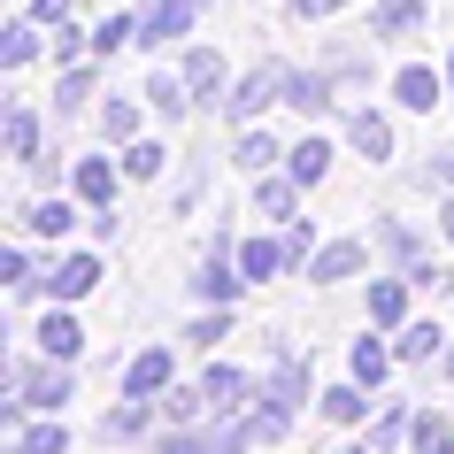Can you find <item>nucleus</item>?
<instances>
[{"instance_id":"nucleus-1","label":"nucleus","mask_w":454,"mask_h":454,"mask_svg":"<svg viewBox=\"0 0 454 454\" xmlns=\"http://www.w3.org/2000/svg\"><path fill=\"white\" fill-rule=\"evenodd\" d=\"M8 393H24L31 408H62L77 393V378H70V362H54V355H39V362H8Z\"/></svg>"},{"instance_id":"nucleus-2","label":"nucleus","mask_w":454,"mask_h":454,"mask_svg":"<svg viewBox=\"0 0 454 454\" xmlns=\"http://www.w3.org/2000/svg\"><path fill=\"white\" fill-rule=\"evenodd\" d=\"M270 100H286V62H254V70L223 93V116H231V123H254Z\"/></svg>"},{"instance_id":"nucleus-3","label":"nucleus","mask_w":454,"mask_h":454,"mask_svg":"<svg viewBox=\"0 0 454 454\" xmlns=\"http://www.w3.org/2000/svg\"><path fill=\"white\" fill-rule=\"evenodd\" d=\"M286 108L293 116H339V77L332 70H293L286 62Z\"/></svg>"},{"instance_id":"nucleus-4","label":"nucleus","mask_w":454,"mask_h":454,"mask_svg":"<svg viewBox=\"0 0 454 454\" xmlns=\"http://www.w3.org/2000/svg\"><path fill=\"white\" fill-rule=\"evenodd\" d=\"M192 24H200V0H154L139 8V47H177Z\"/></svg>"},{"instance_id":"nucleus-5","label":"nucleus","mask_w":454,"mask_h":454,"mask_svg":"<svg viewBox=\"0 0 454 454\" xmlns=\"http://www.w3.org/2000/svg\"><path fill=\"white\" fill-rule=\"evenodd\" d=\"M339 131H347V146H355L362 162H393V116H378V108H347Z\"/></svg>"},{"instance_id":"nucleus-6","label":"nucleus","mask_w":454,"mask_h":454,"mask_svg":"<svg viewBox=\"0 0 454 454\" xmlns=\"http://www.w3.org/2000/svg\"><path fill=\"white\" fill-rule=\"evenodd\" d=\"M393 100H401L408 116H431V108L447 100V70H431V62H408V70H393Z\"/></svg>"},{"instance_id":"nucleus-7","label":"nucleus","mask_w":454,"mask_h":454,"mask_svg":"<svg viewBox=\"0 0 454 454\" xmlns=\"http://www.w3.org/2000/svg\"><path fill=\"white\" fill-rule=\"evenodd\" d=\"M16 223H24V239H70V231H77V200H70V192H39Z\"/></svg>"},{"instance_id":"nucleus-8","label":"nucleus","mask_w":454,"mask_h":454,"mask_svg":"<svg viewBox=\"0 0 454 454\" xmlns=\"http://www.w3.org/2000/svg\"><path fill=\"white\" fill-rule=\"evenodd\" d=\"M93 286H100V254H62V262L39 278V293H47V301H85Z\"/></svg>"},{"instance_id":"nucleus-9","label":"nucleus","mask_w":454,"mask_h":454,"mask_svg":"<svg viewBox=\"0 0 454 454\" xmlns=\"http://www.w3.org/2000/svg\"><path fill=\"white\" fill-rule=\"evenodd\" d=\"M200 393H208V416H247L254 378H247V370H231V362H215L208 378H200Z\"/></svg>"},{"instance_id":"nucleus-10","label":"nucleus","mask_w":454,"mask_h":454,"mask_svg":"<svg viewBox=\"0 0 454 454\" xmlns=\"http://www.w3.org/2000/svg\"><path fill=\"white\" fill-rule=\"evenodd\" d=\"M31 339H39V355H54V362H77V355H85V324H77L62 301L39 316V332H31Z\"/></svg>"},{"instance_id":"nucleus-11","label":"nucleus","mask_w":454,"mask_h":454,"mask_svg":"<svg viewBox=\"0 0 454 454\" xmlns=\"http://www.w3.org/2000/svg\"><path fill=\"white\" fill-rule=\"evenodd\" d=\"M169 378H177V355H169V347H146V355L123 370V393H131V401H154V393H169Z\"/></svg>"},{"instance_id":"nucleus-12","label":"nucleus","mask_w":454,"mask_h":454,"mask_svg":"<svg viewBox=\"0 0 454 454\" xmlns=\"http://www.w3.org/2000/svg\"><path fill=\"white\" fill-rule=\"evenodd\" d=\"M362 262H370V239H332V247H316L309 278H316V286H347Z\"/></svg>"},{"instance_id":"nucleus-13","label":"nucleus","mask_w":454,"mask_h":454,"mask_svg":"<svg viewBox=\"0 0 454 454\" xmlns=\"http://www.w3.org/2000/svg\"><path fill=\"white\" fill-rule=\"evenodd\" d=\"M39 47H47V39H39V16H8V31H0V70H31V62H39Z\"/></svg>"},{"instance_id":"nucleus-14","label":"nucleus","mask_w":454,"mask_h":454,"mask_svg":"<svg viewBox=\"0 0 454 454\" xmlns=\"http://www.w3.org/2000/svg\"><path fill=\"white\" fill-rule=\"evenodd\" d=\"M177 77L192 85V100H200V108H215V100H223V54H215V47H192Z\"/></svg>"},{"instance_id":"nucleus-15","label":"nucleus","mask_w":454,"mask_h":454,"mask_svg":"<svg viewBox=\"0 0 454 454\" xmlns=\"http://www.w3.org/2000/svg\"><path fill=\"white\" fill-rule=\"evenodd\" d=\"M301 192H309V185H301L293 169H286V177H270V169H262V177H254V215H270V223H293V200H301Z\"/></svg>"},{"instance_id":"nucleus-16","label":"nucleus","mask_w":454,"mask_h":454,"mask_svg":"<svg viewBox=\"0 0 454 454\" xmlns=\"http://www.w3.org/2000/svg\"><path fill=\"white\" fill-rule=\"evenodd\" d=\"M424 16H431V0H378L370 8V39H408Z\"/></svg>"},{"instance_id":"nucleus-17","label":"nucleus","mask_w":454,"mask_h":454,"mask_svg":"<svg viewBox=\"0 0 454 454\" xmlns=\"http://www.w3.org/2000/svg\"><path fill=\"white\" fill-rule=\"evenodd\" d=\"M116 169H123V162H108V154H85V162L70 169L77 200H93V208H108V200H116Z\"/></svg>"},{"instance_id":"nucleus-18","label":"nucleus","mask_w":454,"mask_h":454,"mask_svg":"<svg viewBox=\"0 0 454 454\" xmlns=\"http://www.w3.org/2000/svg\"><path fill=\"white\" fill-rule=\"evenodd\" d=\"M286 169L301 177V185H324V177H332V139H316V131H309V139H293L286 146Z\"/></svg>"},{"instance_id":"nucleus-19","label":"nucleus","mask_w":454,"mask_h":454,"mask_svg":"<svg viewBox=\"0 0 454 454\" xmlns=\"http://www.w3.org/2000/svg\"><path fill=\"white\" fill-rule=\"evenodd\" d=\"M146 431H154V401H131V393H123V408H108V416H100V439H146Z\"/></svg>"},{"instance_id":"nucleus-20","label":"nucleus","mask_w":454,"mask_h":454,"mask_svg":"<svg viewBox=\"0 0 454 454\" xmlns=\"http://www.w3.org/2000/svg\"><path fill=\"white\" fill-rule=\"evenodd\" d=\"M239 270H247V286H262V278L293 270V254H286V239H239Z\"/></svg>"},{"instance_id":"nucleus-21","label":"nucleus","mask_w":454,"mask_h":454,"mask_svg":"<svg viewBox=\"0 0 454 454\" xmlns=\"http://www.w3.org/2000/svg\"><path fill=\"white\" fill-rule=\"evenodd\" d=\"M408 293H416V286H408V270H401V278H370V324H401Z\"/></svg>"},{"instance_id":"nucleus-22","label":"nucleus","mask_w":454,"mask_h":454,"mask_svg":"<svg viewBox=\"0 0 454 454\" xmlns=\"http://www.w3.org/2000/svg\"><path fill=\"white\" fill-rule=\"evenodd\" d=\"M270 162H286L278 131H262V123H239V169H270Z\"/></svg>"},{"instance_id":"nucleus-23","label":"nucleus","mask_w":454,"mask_h":454,"mask_svg":"<svg viewBox=\"0 0 454 454\" xmlns=\"http://www.w3.org/2000/svg\"><path fill=\"white\" fill-rule=\"evenodd\" d=\"M401 362H431V355H447V332L439 324H401V347H393Z\"/></svg>"},{"instance_id":"nucleus-24","label":"nucleus","mask_w":454,"mask_h":454,"mask_svg":"<svg viewBox=\"0 0 454 454\" xmlns=\"http://www.w3.org/2000/svg\"><path fill=\"white\" fill-rule=\"evenodd\" d=\"M347 370H355V385H385V370H393V347H378V339H355Z\"/></svg>"},{"instance_id":"nucleus-25","label":"nucleus","mask_w":454,"mask_h":454,"mask_svg":"<svg viewBox=\"0 0 454 454\" xmlns=\"http://www.w3.org/2000/svg\"><path fill=\"white\" fill-rule=\"evenodd\" d=\"M185 100H192V85L185 77H146V108H154V116H185Z\"/></svg>"},{"instance_id":"nucleus-26","label":"nucleus","mask_w":454,"mask_h":454,"mask_svg":"<svg viewBox=\"0 0 454 454\" xmlns=\"http://www.w3.org/2000/svg\"><path fill=\"white\" fill-rule=\"evenodd\" d=\"M162 416H169V424H200V416H208V393H200V385H169Z\"/></svg>"},{"instance_id":"nucleus-27","label":"nucleus","mask_w":454,"mask_h":454,"mask_svg":"<svg viewBox=\"0 0 454 454\" xmlns=\"http://www.w3.org/2000/svg\"><path fill=\"white\" fill-rule=\"evenodd\" d=\"M139 100H108V108H100V131H108V139H116V146H131V139H139Z\"/></svg>"},{"instance_id":"nucleus-28","label":"nucleus","mask_w":454,"mask_h":454,"mask_svg":"<svg viewBox=\"0 0 454 454\" xmlns=\"http://www.w3.org/2000/svg\"><path fill=\"white\" fill-rule=\"evenodd\" d=\"M370 239H378L385 247V254H393V262H424V254H416V231H408V223H401V215H385V223H378V231H370Z\"/></svg>"},{"instance_id":"nucleus-29","label":"nucleus","mask_w":454,"mask_h":454,"mask_svg":"<svg viewBox=\"0 0 454 454\" xmlns=\"http://www.w3.org/2000/svg\"><path fill=\"white\" fill-rule=\"evenodd\" d=\"M8 154L16 162H39V116L31 108H8Z\"/></svg>"},{"instance_id":"nucleus-30","label":"nucleus","mask_w":454,"mask_h":454,"mask_svg":"<svg viewBox=\"0 0 454 454\" xmlns=\"http://www.w3.org/2000/svg\"><path fill=\"white\" fill-rule=\"evenodd\" d=\"M123 39H139V8H116V16H100V31H93V54H116Z\"/></svg>"},{"instance_id":"nucleus-31","label":"nucleus","mask_w":454,"mask_h":454,"mask_svg":"<svg viewBox=\"0 0 454 454\" xmlns=\"http://www.w3.org/2000/svg\"><path fill=\"white\" fill-rule=\"evenodd\" d=\"M162 154H169L162 139H131L116 162H123V177H162Z\"/></svg>"},{"instance_id":"nucleus-32","label":"nucleus","mask_w":454,"mask_h":454,"mask_svg":"<svg viewBox=\"0 0 454 454\" xmlns=\"http://www.w3.org/2000/svg\"><path fill=\"white\" fill-rule=\"evenodd\" d=\"M324 416H332V424H362V416H370L362 385H355V378H347V385H332V393H324Z\"/></svg>"},{"instance_id":"nucleus-33","label":"nucleus","mask_w":454,"mask_h":454,"mask_svg":"<svg viewBox=\"0 0 454 454\" xmlns=\"http://www.w3.org/2000/svg\"><path fill=\"white\" fill-rule=\"evenodd\" d=\"M408 439H416V454H454V431H447V416H439V408H424Z\"/></svg>"},{"instance_id":"nucleus-34","label":"nucleus","mask_w":454,"mask_h":454,"mask_svg":"<svg viewBox=\"0 0 454 454\" xmlns=\"http://www.w3.org/2000/svg\"><path fill=\"white\" fill-rule=\"evenodd\" d=\"M16 454H70V431L62 424H24L16 431Z\"/></svg>"},{"instance_id":"nucleus-35","label":"nucleus","mask_w":454,"mask_h":454,"mask_svg":"<svg viewBox=\"0 0 454 454\" xmlns=\"http://www.w3.org/2000/svg\"><path fill=\"white\" fill-rule=\"evenodd\" d=\"M223 339H231V316H223V309H208V316H192V324H185V347H223Z\"/></svg>"},{"instance_id":"nucleus-36","label":"nucleus","mask_w":454,"mask_h":454,"mask_svg":"<svg viewBox=\"0 0 454 454\" xmlns=\"http://www.w3.org/2000/svg\"><path fill=\"white\" fill-rule=\"evenodd\" d=\"M0 286H16V293H24V286H39V278H31V247H24V239L0 254Z\"/></svg>"},{"instance_id":"nucleus-37","label":"nucleus","mask_w":454,"mask_h":454,"mask_svg":"<svg viewBox=\"0 0 454 454\" xmlns=\"http://www.w3.org/2000/svg\"><path fill=\"white\" fill-rule=\"evenodd\" d=\"M85 93H93V70H70L62 85H54V108H62V116H77V108H85Z\"/></svg>"},{"instance_id":"nucleus-38","label":"nucleus","mask_w":454,"mask_h":454,"mask_svg":"<svg viewBox=\"0 0 454 454\" xmlns=\"http://www.w3.org/2000/svg\"><path fill=\"white\" fill-rule=\"evenodd\" d=\"M85 47H93V39H85L77 24H54V39H47V54H54V62H77Z\"/></svg>"},{"instance_id":"nucleus-39","label":"nucleus","mask_w":454,"mask_h":454,"mask_svg":"<svg viewBox=\"0 0 454 454\" xmlns=\"http://www.w3.org/2000/svg\"><path fill=\"white\" fill-rule=\"evenodd\" d=\"M286 254H293V262H316V223L293 215V223H286Z\"/></svg>"},{"instance_id":"nucleus-40","label":"nucleus","mask_w":454,"mask_h":454,"mask_svg":"<svg viewBox=\"0 0 454 454\" xmlns=\"http://www.w3.org/2000/svg\"><path fill=\"white\" fill-rule=\"evenodd\" d=\"M424 185H439V192H454V146H439L424 162Z\"/></svg>"},{"instance_id":"nucleus-41","label":"nucleus","mask_w":454,"mask_h":454,"mask_svg":"<svg viewBox=\"0 0 454 454\" xmlns=\"http://www.w3.org/2000/svg\"><path fill=\"white\" fill-rule=\"evenodd\" d=\"M31 16L39 24H70V0H31Z\"/></svg>"},{"instance_id":"nucleus-42","label":"nucleus","mask_w":454,"mask_h":454,"mask_svg":"<svg viewBox=\"0 0 454 454\" xmlns=\"http://www.w3.org/2000/svg\"><path fill=\"white\" fill-rule=\"evenodd\" d=\"M293 16H332V8H347V0H286Z\"/></svg>"},{"instance_id":"nucleus-43","label":"nucleus","mask_w":454,"mask_h":454,"mask_svg":"<svg viewBox=\"0 0 454 454\" xmlns=\"http://www.w3.org/2000/svg\"><path fill=\"white\" fill-rule=\"evenodd\" d=\"M439 378H454V347H447V355H439Z\"/></svg>"},{"instance_id":"nucleus-44","label":"nucleus","mask_w":454,"mask_h":454,"mask_svg":"<svg viewBox=\"0 0 454 454\" xmlns=\"http://www.w3.org/2000/svg\"><path fill=\"white\" fill-rule=\"evenodd\" d=\"M447 239H454V200H447Z\"/></svg>"},{"instance_id":"nucleus-45","label":"nucleus","mask_w":454,"mask_h":454,"mask_svg":"<svg viewBox=\"0 0 454 454\" xmlns=\"http://www.w3.org/2000/svg\"><path fill=\"white\" fill-rule=\"evenodd\" d=\"M447 93H454V54H447Z\"/></svg>"},{"instance_id":"nucleus-46","label":"nucleus","mask_w":454,"mask_h":454,"mask_svg":"<svg viewBox=\"0 0 454 454\" xmlns=\"http://www.w3.org/2000/svg\"><path fill=\"white\" fill-rule=\"evenodd\" d=\"M339 454H362V447H339Z\"/></svg>"}]
</instances>
